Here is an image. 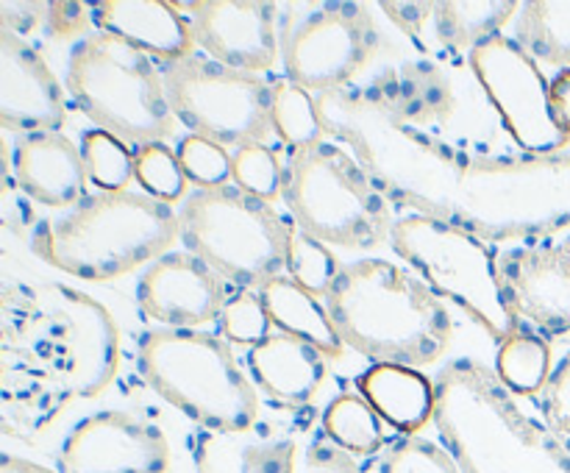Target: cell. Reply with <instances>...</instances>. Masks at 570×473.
I'll use <instances>...</instances> for the list:
<instances>
[{
  "instance_id": "cell-1",
  "label": "cell",
  "mask_w": 570,
  "mask_h": 473,
  "mask_svg": "<svg viewBox=\"0 0 570 473\" xmlns=\"http://www.w3.org/2000/svg\"><path fill=\"white\" fill-rule=\"evenodd\" d=\"M326 137L354 150L387 200L484 243H540L570 231V148L484 156L401 126L365 87L317 95Z\"/></svg>"
},
{
  "instance_id": "cell-2",
  "label": "cell",
  "mask_w": 570,
  "mask_h": 473,
  "mask_svg": "<svg viewBox=\"0 0 570 473\" xmlns=\"http://www.w3.org/2000/svg\"><path fill=\"white\" fill-rule=\"evenodd\" d=\"M434 428L462 473H570L562 434L523 410L495 367L462 356L434 376Z\"/></svg>"
},
{
  "instance_id": "cell-3",
  "label": "cell",
  "mask_w": 570,
  "mask_h": 473,
  "mask_svg": "<svg viewBox=\"0 0 570 473\" xmlns=\"http://www.w3.org/2000/svg\"><path fill=\"white\" fill-rule=\"evenodd\" d=\"M345 348L373 365L426 367L451 345V315L443 298L410 267L393 259L345 262L323 295Z\"/></svg>"
},
{
  "instance_id": "cell-4",
  "label": "cell",
  "mask_w": 570,
  "mask_h": 473,
  "mask_svg": "<svg viewBox=\"0 0 570 473\" xmlns=\"http://www.w3.org/2000/svg\"><path fill=\"white\" fill-rule=\"evenodd\" d=\"M181 237L173 204L134 189L89 193L72 209L37 220L31 248L67 276L111 282L148 267Z\"/></svg>"
},
{
  "instance_id": "cell-5",
  "label": "cell",
  "mask_w": 570,
  "mask_h": 473,
  "mask_svg": "<svg viewBox=\"0 0 570 473\" xmlns=\"http://www.w3.org/2000/svg\"><path fill=\"white\" fill-rule=\"evenodd\" d=\"M150 390L198 426L245 434L259 421V393L232 343L200 328H150L137 343Z\"/></svg>"
},
{
  "instance_id": "cell-6",
  "label": "cell",
  "mask_w": 570,
  "mask_h": 473,
  "mask_svg": "<svg viewBox=\"0 0 570 473\" xmlns=\"http://www.w3.org/2000/svg\"><path fill=\"white\" fill-rule=\"evenodd\" d=\"M282 198L295 226L328 248L371 250L390 243L393 204L354 150L337 139L287 150Z\"/></svg>"
},
{
  "instance_id": "cell-7",
  "label": "cell",
  "mask_w": 570,
  "mask_h": 473,
  "mask_svg": "<svg viewBox=\"0 0 570 473\" xmlns=\"http://www.w3.org/2000/svg\"><path fill=\"white\" fill-rule=\"evenodd\" d=\"M362 87L417 137L465 154L495 156L504 122L471 61L415 56L387 65Z\"/></svg>"
},
{
  "instance_id": "cell-8",
  "label": "cell",
  "mask_w": 570,
  "mask_h": 473,
  "mask_svg": "<svg viewBox=\"0 0 570 473\" xmlns=\"http://www.w3.org/2000/svg\"><path fill=\"white\" fill-rule=\"evenodd\" d=\"M67 89L100 131L134 148L176 134L159 65L115 33L92 31L78 39L67 59Z\"/></svg>"
},
{
  "instance_id": "cell-9",
  "label": "cell",
  "mask_w": 570,
  "mask_h": 473,
  "mask_svg": "<svg viewBox=\"0 0 570 473\" xmlns=\"http://www.w3.org/2000/svg\"><path fill=\"white\" fill-rule=\"evenodd\" d=\"M184 250L204 259L223 282L259 293L287 273L289 217L237 184L198 187L178 209Z\"/></svg>"
},
{
  "instance_id": "cell-10",
  "label": "cell",
  "mask_w": 570,
  "mask_h": 473,
  "mask_svg": "<svg viewBox=\"0 0 570 473\" xmlns=\"http://www.w3.org/2000/svg\"><path fill=\"white\" fill-rule=\"evenodd\" d=\"M390 245L440 295L465 309L493 339L521 332L499 273V250L438 217H395Z\"/></svg>"
},
{
  "instance_id": "cell-11",
  "label": "cell",
  "mask_w": 570,
  "mask_h": 473,
  "mask_svg": "<svg viewBox=\"0 0 570 473\" xmlns=\"http://www.w3.org/2000/svg\"><path fill=\"white\" fill-rule=\"evenodd\" d=\"M170 109L189 134L223 148L273 145V81L232 70L200 50L176 61H156Z\"/></svg>"
},
{
  "instance_id": "cell-12",
  "label": "cell",
  "mask_w": 570,
  "mask_h": 473,
  "mask_svg": "<svg viewBox=\"0 0 570 473\" xmlns=\"http://www.w3.org/2000/svg\"><path fill=\"white\" fill-rule=\"evenodd\" d=\"M278 45L284 78L312 95H326L354 87L376 53L379 28L365 3H278Z\"/></svg>"
},
{
  "instance_id": "cell-13",
  "label": "cell",
  "mask_w": 570,
  "mask_h": 473,
  "mask_svg": "<svg viewBox=\"0 0 570 473\" xmlns=\"http://www.w3.org/2000/svg\"><path fill=\"white\" fill-rule=\"evenodd\" d=\"M39 332L70 371L76 398H98L120 367V332L100 300L61 282H17Z\"/></svg>"
},
{
  "instance_id": "cell-14",
  "label": "cell",
  "mask_w": 570,
  "mask_h": 473,
  "mask_svg": "<svg viewBox=\"0 0 570 473\" xmlns=\"http://www.w3.org/2000/svg\"><path fill=\"white\" fill-rule=\"evenodd\" d=\"M471 67L499 111L507 137L523 154L551 156L570 148L551 98V81L515 39L499 33L482 42L473 50Z\"/></svg>"
},
{
  "instance_id": "cell-15",
  "label": "cell",
  "mask_w": 570,
  "mask_h": 473,
  "mask_svg": "<svg viewBox=\"0 0 570 473\" xmlns=\"http://www.w3.org/2000/svg\"><path fill=\"white\" fill-rule=\"evenodd\" d=\"M161 426L126 410H98L72 423L56 451L59 473H170Z\"/></svg>"
},
{
  "instance_id": "cell-16",
  "label": "cell",
  "mask_w": 570,
  "mask_h": 473,
  "mask_svg": "<svg viewBox=\"0 0 570 473\" xmlns=\"http://www.w3.org/2000/svg\"><path fill=\"white\" fill-rule=\"evenodd\" d=\"M390 22L423 59L471 61L473 50L504 33L518 17L515 0H384Z\"/></svg>"
},
{
  "instance_id": "cell-17",
  "label": "cell",
  "mask_w": 570,
  "mask_h": 473,
  "mask_svg": "<svg viewBox=\"0 0 570 473\" xmlns=\"http://www.w3.org/2000/svg\"><path fill=\"white\" fill-rule=\"evenodd\" d=\"M187 11L195 45L212 61L232 70L271 72L282 61L278 3L265 0H200L176 3Z\"/></svg>"
},
{
  "instance_id": "cell-18",
  "label": "cell",
  "mask_w": 570,
  "mask_h": 473,
  "mask_svg": "<svg viewBox=\"0 0 570 473\" xmlns=\"http://www.w3.org/2000/svg\"><path fill=\"white\" fill-rule=\"evenodd\" d=\"M499 273L521 323L543 337L570 332V231L499 250Z\"/></svg>"
},
{
  "instance_id": "cell-19",
  "label": "cell",
  "mask_w": 570,
  "mask_h": 473,
  "mask_svg": "<svg viewBox=\"0 0 570 473\" xmlns=\"http://www.w3.org/2000/svg\"><path fill=\"white\" fill-rule=\"evenodd\" d=\"M139 309L159 328H200L226 309L223 278L189 250H167L137 282Z\"/></svg>"
},
{
  "instance_id": "cell-20",
  "label": "cell",
  "mask_w": 570,
  "mask_h": 473,
  "mask_svg": "<svg viewBox=\"0 0 570 473\" xmlns=\"http://www.w3.org/2000/svg\"><path fill=\"white\" fill-rule=\"evenodd\" d=\"M67 100L45 56L14 31L0 28V122L6 131H59Z\"/></svg>"
},
{
  "instance_id": "cell-21",
  "label": "cell",
  "mask_w": 570,
  "mask_h": 473,
  "mask_svg": "<svg viewBox=\"0 0 570 473\" xmlns=\"http://www.w3.org/2000/svg\"><path fill=\"white\" fill-rule=\"evenodd\" d=\"M3 165L26 198L50 209L67 211L89 195L81 145L61 131L20 134L14 145L3 150Z\"/></svg>"
},
{
  "instance_id": "cell-22",
  "label": "cell",
  "mask_w": 570,
  "mask_h": 473,
  "mask_svg": "<svg viewBox=\"0 0 570 473\" xmlns=\"http://www.w3.org/2000/svg\"><path fill=\"white\" fill-rule=\"evenodd\" d=\"M92 20L95 31L126 39L154 61H176L198 48L184 11L167 0H100Z\"/></svg>"
},
{
  "instance_id": "cell-23",
  "label": "cell",
  "mask_w": 570,
  "mask_h": 473,
  "mask_svg": "<svg viewBox=\"0 0 570 473\" xmlns=\"http://www.w3.org/2000/svg\"><path fill=\"white\" fill-rule=\"evenodd\" d=\"M248 373L267 398L284 406H304L326 382V354L293 334L273 332L248 348Z\"/></svg>"
},
{
  "instance_id": "cell-24",
  "label": "cell",
  "mask_w": 570,
  "mask_h": 473,
  "mask_svg": "<svg viewBox=\"0 0 570 473\" xmlns=\"http://www.w3.org/2000/svg\"><path fill=\"white\" fill-rule=\"evenodd\" d=\"M356 393L399 434H417L434 421V378L417 367L371 365L356 378Z\"/></svg>"
},
{
  "instance_id": "cell-25",
  "label": "cell",
  "mask_w": 570,
  "mask_h": 473,
  "mask_svg": "<svg viewBox=\"0 0 570 473\" xmlns=\"http://www.w3.org/2000/svg\"><path fill=\"white\" fill-rule=\"evenodd\" d=\"M259 295L265 300L267 315H271L273 326L278 332L306 339V343H312L326 356L343 354L345 345L340 339L332 315H328L326 300H321L315 293L301 287L287 273L267 282L259 289Z\"/></svg>"
},
{
  "instance_id": "cell-26",
  "label": "cell",
  "mask_w": 570,
  "mask_h": 473,
  "mask_svg": "<svg viewBox=\"0 0 570 473\" xmlns=\"http://www.w3.org/2000/svg\"><path fill=\"white\" fill-rule=\"evenodd\" d=\"M512 39L534 61L570 70V0H527L512 22Z\"/></svg>"
},
{
  "instance_id": "cell-27",
  "label": "cell",
  "mask_w": 570,
  "mask_h": 473,
  "mask_svg": "<svg viewBox=\"0 0 570 473\" xmlns=\"http://www.w3.org/2000/svg\"><path fill=\"white\" fill-rule=\"evenodd\" d=\"M323 432L351 456H376L387 445L382 415L360 393H340L323 410Z\"/></svg>"
},
{
  "instance_id": "cell-28",
  "label": "cell",
  "mask_w": 570,
  "mask_h": 473,
  "mask_svg": "<svg viewBox=\"0 0 570 473\" xmlns=\"http://www.w3.org/2000/svg\"><path fill=\"white\" fill-rule=\"evenodd\" d=\"M551 371H554V356L549 339L529 328L507 337L495 354V373L521 398L543 393Z\"/></svg>"
},
{
  "instance_id": "cell-29",
  "label": "cell",
  "mask_w": 570,
  "mask_h": 473,
  "mask_svg": "<svg viewBox=\"0 0 570 473\" xmlns=\"http://www.w3.org/2000/svg\"><path fill=\"white\" fill-rule=\"evenodd\" d=\"M273 128H276V139L287 150H298L326 139L317 95L306 92L289 78L273 81Z\"/></svg>"
},
{
  "instance_id": "cell-30",
  "label": "cell",
  "mask_w": 570,
  "mask_h": 473,
  "mask_svg": "<svg viewBox=\"0 0 570 473\" xmlns=\"http://www.w3.org/2000/svg\"><path fill=\"white\" fill-rule=\"evenodd\" d=\"M367 473H462L454 456L438 440L421 434H395L376 456Z\"/></svg>"
},
{
  "instance_id": "cell-31",
  "label": "cell",
  "mask_w": 570,
  "mask_h": 473,
  "mask_svg": "<svg viewBox=\"0 0 570 473\" xmlns=\"http://www.w3.org/2000/svg\"><path fill=\"white\" fill-rule=\"evenodd\" d=\"M340 262L334 250L321 239L309 237L304 228L295 226L289 217V254H287V276L298 282L315 295H326L332 282L340 273Z\"/></svg>"
},
{
  "instance_id": "cell-32",
  "label": "cell",
  "mask_w": 570,
  "mask_h": 473,
  "mask_svg": "<svg viewBox=\"0 0 570 473\" xmlns=\"http://www.w3.org/2000/svg\"><path fill=\"white\" fill-rule=\"evenodd\" d=\"M83 165H87L89 181L98 189H131L134 181V150L111 134L92 128L81 137Z\"/></svg>"
},
{
  "instance_id": "cell-33",
  "label": "cell",
  "mask_w": 570,
  "mask_h": 473,
  "mask_svg": "<svg viewBox=\"0 0 570 473\" xmlns=\"http://www.w3.org/2000/svg\"><path fill=\"white\" fill-rule=\"evenodd\" d=\"M134 181L142 187V193L173 204L178 198H187V181L178 154L165 142L142 145L134 150Z\"/></svg>"
},
{
  "instance_id": "cell-34",
  "label": "cell",
  "mask_w": 570,
  "mask_h": 473,
  "mask_svg": "<svg viewBox=\"0 0 570 473\" xmlns=\"http://www.w3.org/2000/svg\"><path fill=\"white\" fill-rule=\"evenodd\" d=\"M232 181L243 193L273 204L284 193V165L273 145H245L232 154Z\"/></svg>"
},
{
  "instance_id": "cell-35",
  "label": "cell",
  "mask_w": 570,
  "mask_h": 473,
  "mask_svg": "<svg viewBox=\"0 0 570 473\" xmlns=\"http://www.w3.org/2000/svg\"><path fill=\"white\" fill-rule=\"evenodd\" d=\"M232 473H295L298 443L289 434H256L234 445Z\"/></svg>"
},
{
  "instance_id": "cell-36",
  "label": "cell",
  "mask_w": 570,
  "mask_h": 473,
  "mask_svg": "<svg viewBox=\"0 0 570 473\" xmlns=\"http://www.w3.org/2000/svg\"><path fill=\"white\" fill-rule=\"evenodd\" d=\"M273 328L276 326H273L271 315H267L265 300L254 289H245V293L234 295L220 315L223 337L234 345H248V348H254L267 334H273Z\"/></svg>"
},
{
  "instance_id": "cell-37",
  "label": "cell",
  "mask_w": 570,
  "mask_h": 473,
  "mask_svg": "<svg viewBox=\"0 0 570 473\" xmlns=\"http://www.w3.org/2000/svg\"><path fill=\"white\" fill-rule=\"evenodd\" d=\"M176 154L184 167V176L195 181V187H220L232 178V154L223 145L187 134L178 142Z\"/></svg>"
},
{
  "instance_id": "cell-38",
  "label": "cell",
  "mask_w": 570,
  "mask_h": 473,
  "mask_svg": "<svg viewBox=\"0 0 570 473\" xmlns=\"http://www.w3.org/2000/svg\"><path fill=\"white\" fill-rule=\"evenodd\" d=\"M540 412L546 421L562 434V440L570 437V348L551 371L549 384L540 393Z\"/></svg>"
},
{
  "instance_id": "cell-39",
  "label": "cell",
  "mask_w": 570,
  "mask_h": 473,
  "mask_svg": "<svg viewBox=\"0 0 570 473\" xmlns=\"http://www.w3.org/2000/svg\"><path fill=\"white\" fill-rule=\"evenodd\" d=\"M89 26H95L92 3H81V0H50L42 31L53 39H83L92 33Z\"/></svg>"
},
{
  "instance_id": "cell-40",
  "label": "cell",
  "mask_w": 570,
  "mask_h": 473,
  "mask_svg": "<svg viewBox=\"0 0 570 473\" xmlns=\"http://www.w3.org/2000/svg\"><path fill=\"white\" fill-rule=\"evenodd\" d=\"M45 14H48V3L39 0H0V28L14 31L17 37L45 28Z\"/></svg>"
},
{
  "instance_id": "cell-41",
  "label": "cell",
  "mask_w": 570,
  "mask_h": 473,
  "mask_svg": "<svg viewBox=\"0 0 570 473\" xmlns=\"http://www.w3.org/2000/svg\"><path fill=\"white\" fill-rule=\"evenodd\" d=\"M551 98H554V109L560 122L566 126L568 137H570V70L557 72L551 78Z\"/></svg>"
},
{
  "instance_id": "cell-42",
  "label": "cell",
  "mask_w": 570,
  "mask_h": 473,
  "mask_svg": "<svg viewBox=\"0 0 570 473\" xmlns=\"http://www.w3.org/2000/svg\"><path fill=\"white\" fill-rule=\"evenodd\" d=\"M0 473H59V471H50V467L39 465V462L28 460V456L6 451V454L0 456Z\"/></svg>"
},
{
  "instance_id": "cell-43",
  "label": "cell",
  "mask_w": 570,
  "mask_h": 473,
  "mask_svg": "<svg viewBox=\"0 0 570 473\" xmlns=\"http://www.w3.org/2000/svg\"><path fill=\"white\" fill-rule=\"evenodd\" d=\"M566 443H568V449H570V437H566Z\"/></svg>"
}]
</instances>
